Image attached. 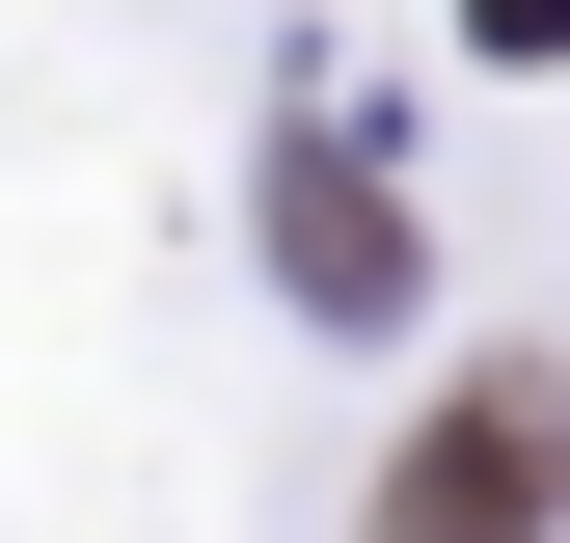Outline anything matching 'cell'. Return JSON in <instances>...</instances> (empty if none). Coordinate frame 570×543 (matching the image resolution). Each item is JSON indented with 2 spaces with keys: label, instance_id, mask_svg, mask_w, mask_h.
<instances>
[{
  "label": "cell",
  "instance_id": "cell-1",
  "mask_svg": "<svg viewBox=\"0 0 570 543\" xmlns=\"http://www.w3.org/2000/svg\"><path fill=\"white\" fill-rule=\"evenodd\" d=\"M543 516H570V381H543V354H489L435 435L381 462V543H543Z\"/></svg>",
  "mask_w": 570,
  "mask_h": 543
},
{
  "label": "cell",
  "instance_id": "cell-2",
  "mask_svg": "<svg viewBox=\"0 0 570 543\" xmlns=\"http://www.w3.org/2000/svg\"><path fill=\"white\" fill-rule=\"evenodd\" d=\"M272 272H299L326 326L407 299V218H381V164H353V136H272Z\"/></svg>",
  "mask_w": 570,
  "mask_h": 543
}]
</instances>
